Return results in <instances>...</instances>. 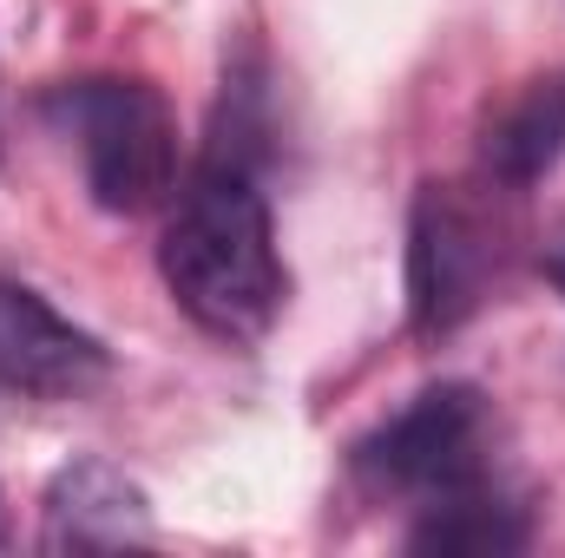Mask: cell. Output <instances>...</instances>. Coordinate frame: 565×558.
Listing matches in <instances>:
<instances>
[{
  "label": "cell",
  "mask_w": 565,
  "mask_h": 558,
  "mask_svg": "<svg viewBox=\"0 0 565 558\" xmlns=\"http://www.w3.org/2000/svg\"><path fill=\"white\" fill-rule=\"evenodd\" d=\"M559 158H565V66L559 73H533L480 126V171L500 191L540 184Z\"/></svg>",
  "instance_id": "52a82bcc"
},
{
  "label": "cell",
  "mask_w": 565,
  "mask_h": 558,
  "mask_svg": "<svg viewBox=\"0 0 565 558\" xmlns=\"http://www.w3.org/2000/svg\"><path fill=\"white\" fill-rule=\"evenodd\" d=\"M540 264H546V282H553V289L565 296V224L553 230V237H546V250H540Z\"/></svg>",
  "instance_id": "9c48e42d"
},
{
  "label": "cell",
  "mask_w": 565,
  "mask_h": 558,
  "mask_svg": "<svg viewBox=\"0 0 565 558\" xmlns=\"http://www.w3.org/2000/svg\"><path fill=\"white\" fill-rule=\"evenodd\" d=\"M158 277L171 302L217 342H257L282 315L289 277L277 257V224L244 158L217 151L171 197L158 237Z\"/></svg>",
  "instance_id": "6da1fadb"
},
{
  "label": "cell",
  "mask_w": 565,
  "mask_h": 558,
  "mask_svg": "<svg viewBox=\"0 0 565 558\" xmlns=\"http://www.w3.org/2000/svg\"><path fill=\"white\" fill-rule=\"evenodd\" d=\"M355 480L375 500L447 506L493 486V408L473 382H434L369 440H355Z\"/></svg>",
  "instance_id": "3957f363"
},
{
  "label": "cell",
  "mask_w": 565,
  "mask_h": 558,
  "mask_svg": "<svg viewBox=\"0 0 565 558\" xmlns=\"http://www.w3.org/2000/svg\"><path fill=\"white\" fill-rule=\"evenodd\" d=\"M415 552H520L526 546V519L487 486L447 506H422V526L408 533Z\"/></svg>",
  "instance_id": "ba28073f"
},
{
  "label": "cell",
  "mask_w": 565,
  "mask_h": 558,
  "mask_svg": "<svg viewBox=\"0 0 565 558\" xmlns=\"http://www.w3.org/2000/svg\"><path fill=\"white\" fill-rule=\"evenodd\" d=\"M507 224L460 184H422L408 217V329L422 342L454 335L500 282Z\"/></svg>",
  "instance_id": "277c9868"
},
{
  "label": "cell",
  "mask_w": 565,
  "mask_h": 558,
  "mask_svg": "<svg viewBox=\"0 0 565 558\" xmlns=\"http://www.w3.org/2000/svg\"><path fill=\"white\" fill-rule=\"evenodd\" d=\"M46 119L73 139L86 191L113 217H145L178 191V119L151 79L93 73L46 99Z\"/></svg>",
  "instance_id": "7a4b0ae2"
},
{
  "label": "cell",
  "mask_w": 565,
  "mask_h": 558,
  "mask_svg": "<svg viewBox=\"0 0 565 558\" xmlns=\"http://www.w3.org/2000/svg\"><path fill=\"white\" fill-rule=\"evenodd\" d=\"M151 539V506L139 480L113 460H73L46 486V546L53 552H119Z\"/></svg>",
  "instance_id": "8992f818"
},
{
  "label": "cell",
  "mask_w": 565,
  "mask_h": 558,
  "mask_svg": "<svg viewBox=\"0 0 565 558\" xmlns=\"http://www.w3.org/2000/svg\"><path fill=\"white\" fill-rule=\"evenodd\" d=\"M106 368H113V355L93 329L60 315L40 289L0 277V388L66 401V395L99 388Z\"/></svg>",
  "instance_id": "5b68a950"
}]
</instances>
